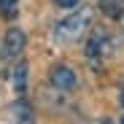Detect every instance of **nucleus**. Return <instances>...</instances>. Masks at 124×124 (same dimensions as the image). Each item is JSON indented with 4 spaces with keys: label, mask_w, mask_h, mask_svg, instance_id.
Listing matches in <instances>:
<instances>
[{
    "label": "nucleus",
    "mask_w": 124,
    "mask_h": 124,
    "mask_svg": "<svg viewBox=\"0 0 124 124\" xmlns=\"http://www.w3.org/2000/svg\"><path fill=\"white\" fill-rule=\"evenodd\" d=\"M89 19H92V11H89V8L78 11V14H73V16H68V19H62V22L57 24V30H54L57 40H62V43H73V40H78L81 35L86 32Z\"/></svg>",
    "instance_id": "1"
},
{
    "label": "nucleus",
    "mask_w": 124,
    "mask_h": 124,
    "mask_svg": "<svg viewBox=\"0 0 124 124\" xmlns=\"http://www.w3.org/2000/svg\"><path fill=\"white\" fill-rule=\"evenodd\" d=\"M49 78H51L54 89H59V92H70V89L76 86V73H73L68 65H54L51 73H49Z\"/></svg>",
    "instance_id": "2"
},
{
    "label": "nucleus",
    "mask_w": 124,
    "mask_h": 124,
    "mask_svg": "<svg viewBox=\"0 0 124 124\" xmlns=\"http://www.w3.org/2000/svg\"><path fill=\"white\" fill-rule=\"evenodd\" d=\"M24 43H27L24 32L19 30V27H11V30L6 32V38H3V54H6V57H16V54H22Z\"/></svg>",
    "instance_id": "3"
},
{
    "label": "nucleus",
    "mask_w": 124,
    "mask_h": 124,
    "mask_svg": "<svg viewBox=\"0 0 124 124\" xmlns=\"http://www.w3.org/2000/svg\"><path fill=\"white\" fill-rule=\"evenodd\" d=\"M8 111H11L14 124H35V113H32V108H30L27 100H16Z\"/></svg>",
    "instance_id": "4"
},
{
    "label": "nucleus",
    "mask_w": 124,
    "mask_h": 124,
    "mask_svg": "<svg viewBox=\"0 0 124 124\" xmlns=\"http://www.w3.org/2000/svg\"><path fill=\"white\" fill-rule=\"evenodd\" d=\"M11 81H14V89L16 92H24L27 89V62H19L11 73Z\"/></svg>",
    "instance_id": "5"
},
{
    "label": "nucleus",
    "mask_w": 124,
    "mask_h": 124,
    "mask_svg": "<svg viewBox=\"0 0 124 124\" xmlns=\"http://www.w3.org/2000/svg\"><path fill=\"white\" fill-rule=\"evenodd\" d=\"M0 14L3 16H16V0H0Z\"/></svg>",
    "instance_id": "6"
},
{
    "label": "nucleus",
    "mask_w": 124,
    "mask_h": 124,
    "mask_svg": "<svg viewBox=\"0 0 124 124\" xmlns=\"http://www.w3.org/2000/svg\"><path fill=\"white\" fill-rule=\"evenodd\" d=\"M54 3H57L59 8H76V6L81 3V0H54Z\"/></svg>",
    "instance_id": "7"
},
{
    "label": "nucleus",
    "mask_w": 124,
    "mask_h": 124,
    "mask_svg": "<svg viewBox=\"0 0 124 124\" xmlns=\"http://www.w3.org/2000/svg\"><path fill=\"white\" fill-rule=\"evenodd\" d=\"M102 124H113V121H111V119H105V121H102Z\"/></svg>",
    "instance_id": "8"
},
{
    "label": "nucleus",
    "mask_w": 124,
    "mask_h": 124,
    "mask_svg": "<svg viewBox=\"0 0 124 124\" xmlns=\"http://www.w3.org/2000/svg\"><path fill=\"white\" fill-rule=\"evenodd\" d=\"M121 105H124V89H121Z\"/></svg>",
    "instance_id": "9"
},
{
    "label": "nucleus",
    "mask_w": 124,
    "mask_h": 124,
    "mask_svg": "<svg viewBox=\"0 0 124 124\" xmlns=\"http://www.w3.org/2000/svg\"><path fill=\"white\" fill-rule=\"evenodd\" d=\"M121 124H124V116H121Z\"/></svg>",
    "instance_id": "10"
},
{
    "label": "nucleus",
    "mask_w": 124,
    "mask_h": 124,
    "mask_svg": "<svg viewBox=\"0 0 124 124\" xmlns=\"http://www.w3.org/2000/svg\"><path fill=\"white\" fill-rule=\"evenodd\" d=\"M113 3H116V0H113Z\"/></svg>",
    "instance_id": "11"
}]
</instances>
